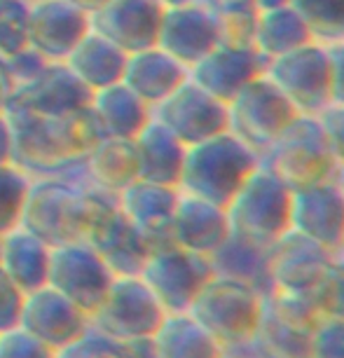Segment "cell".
<instances>
[{"label":"cell","instance_id":"6da1fadb","mask_svg":"<svg viewBox=\"0 0 344 358\" xmlns=\"http://www.w3.org/2000/svg\"><path fill=\"white\" fill-rule=\"evenodd\" d=\"M15 136V162L31 178H76L85 180V159L103 136L92 108L45 117L19 106L5 103Z\"/></svg>","mask_w":344,"mask_h":358},{"label":"cell","instance_id":"7a4b0ae2","mask_svg":"<svg viewBox=\"0 0 344 358\" xmlns=\"http://www.w3.org/2000/svg\"><path fill=\"white\" fill-rule=\"evenodd\" d=\"M96 187L76 178H31L22 227L50 248L85 241L89 229Z\"/></svg>","mask_w":344,"mask_h":358},{"label":"cell","instance_id":"3957f363","mask_svg":"<svg viewBox=\"0 0 344 358\" xmlns=\"http://www.w3.org/2000/svg\"><path fill=\"white\" fill-rule=\"evenodd\" d=\"M258 166L260 152L227 129L187 148L178 190L225 208Z\"/></svg>","mask_w":344,"mask_h":358},{"label":"cell","instance_id":"277c9868","mask_svg":"<svg viewBox=\"0 0 344 358\" xmlns=\"http://www.w3.org/2000/svg\"><path fill=\"white\" fill-rule=\"evenodd\" d=\"M262 312L265 295L258 288L227 276H213L187 309V314L201 323L225 351L253 347Z\"/></svg>","mask_w":344,"mask_h":358},{"label":"cell","instance_id":"5b68a950","mask_svg":"<svg viewBox=\"0 0 344 358\" xmlns=\"http://www.w3.org/2000/svg\"><path fill=\"white\" fill-rule=\"evenodd\" d=\"M293 190L260 162L225 206L229 229L255 244L272 246L291 229Z\"/></svg>","mask_w":344,"mask_h":358},{"label":"cell","instance_id":"8992f818","mask_svg":"<svg viewBox=\"0 0 344 358\" xmlns=\"http://www.w3.org/2000/svg\"><path fill=\"white\" fill-rule=\"evenodd\" d=\"M260 162L291 190L333 178L337 166L316 115H295L272 145L260 152Z\"/></svg>","mask_w":344,"mask_h":358},{"label":"cell","instance_id":"52a82bcc","mask_svg":"<svg viewBox=\"0 0 344 358\" xmlns=\"http://www.w3.org/2000/svg\"><path fill=\"white\" fill-rule=\"evenodd\" d=\"M215 276L211 258L176 244L152 248L141 279L148 283L166 314H185L199 290Z\"/></svg>","mask_w":344,"mask_h":358},{"label":"cell","instance_id":"ba28073f","mask_svg":"<svg viewBox=\"0 0 344 358\" xmlns=\"http://www.w3.org/2000/svg\"><path fill=\"white\" fill-rule=\"evenodd\" d=\"M85 241L103 258L115 276H141L152 253L150 241L122 213L117 194L103 192L99 187Z\"/></svg>","mask_w":344,"mask_h":358},{"label":"cell","instance_id":"9c48e42d","mask_svg":"<svg viewBox=\"0 0 344 358\" xmlns=\"http://www.w3.org/2000/svg\"><path fill=\"white\" fill-rule=\"evenodd\" d=\"M164 319V307L141 276H115L106 300L89 316V328L115 340H138L152 337Z\"/></svg>","mask_w":344,"mask_h":358},{"label":"cell","instance_id":"30bf717a","mask_svg":"<svg viewBox=\"0 0 344 358\" xmlns=\"http://www.w3.org/2000/svg\"><path fill=\"white\" fill-rule=\"evenodd\" d=\"M227 115L229 131L262 152L300 113L262 73L227 101Z\"/></svg>","mask_w":344,"mask_h":358},{"label":"cell","instance_id":"8fae6325","mask_svg":"<svg viewBox=\"0 0 344 358\" xmlns=\"http://www.w3.org/2000/svg\"><path fill=\"white\" fill-rule=\"evenodd\" d=\"M265 76L300 115H316L330 103V64L321 40L269 59Z\"/></svg>","mask_w":344,"mask_h":358},{"label":"cell","instance_id":"7c38bea8","mask_svg":"<svg viewBox=\"0 0 344 358\" xmlns=\"http://www.w3.org/2000/svg\"><path fill=\"white\" fill-rule=\"evenodd\" d=\"M113 281V269L87 241H73L52 248L47 286L57 288L87 316L101 307Z\"/></svg>","mask_w":344,"mask_h":358},{"label":"cell","instance_id":"4fadbf2b","mask_svg":"<svg viewBox=\"0 0 344 358\" xmlns=\"http://www.w3.org/2000/svg\"><path fill=\"white\" fill-rule=\"evenodd\" d=\"M152 117L187 148L229 129L225 101L201 90L190 78L157 108H152Z\"/></svg>","mask_w":344,"mask_h":358},{"label":"cell","instance_id":"5bb4252c","mask_svg":"<svg viewBox=\"0 0 344 358\" xmlns=\"http://www.w3.org/2000/svg\"><path fill=\"white\" fill-rule=\"evenodd\" d=\"M335 253L323 248L305 234L288 229L281 239L269 246V276L272 286L295 295L312 297L319 283L333 265Z\"/></svg>","mask_w":344,"mask_h":358},{"label":"cell","instance_id":"9a60e30c","mask_svg":"<svg viewBox=\"0 0 344 358\" xmlns=\"http://www.w3.org/2000/svg\"><path fill=\"white\" fill-rule=\"evenodd\" d=\"M19 328L47 344L54 351H62L78 342L89 330V316L78 309L57 288L43 286L24 295Z\"/></svg>","mask_w":344,"mask_h":358},{"label":"cell","instance_id":"2e32d148","mask_svg":"<svg viewBox=\"0 0 344 358\" xmlns=\"http://www.w3.org/2000/svg\"><path fill=\"white\" fill-rule=\"evenodd\" d=\"M291 229L337 255L344 239V192L335 178L295 187L291 199Z\"/></svg>","mask_w":344,"mask_h":358},{"label":"cell","instance_id":"e0dca14e","mask_svg":"<svg viewBox=\"0 0 344 358\" xmlns=\"http://www.w3.org/2000/svg\"><path fill=\"white\" fill-rule=\"evenodd\" d=\"M92 31V15L71 0L29 3V45L47 62H66Z\"/></svg>","mask_w":344,"mask_h":358},{"label":"cell","instance_id":"ac0fdd59","mask_svg":"<svg viewBox=\"0 0 344 358\" xmlns=\"http://www.w3.org/2000/svg\"><path fill=\"white\" fill-rule=\"evenodd\" d=\"M164 10L159 0H108L92 12V31L134 54L157 45Z\"/></svg>","mask_w":344,"mask_h":358},{"label":"cell","instance_id":"d6986e66","mask_svg":"<svg viewBox=\"0 0 344 358\" xmlns=\"http://www.w3.org/2000/svg\"><path fill=\"white\" fill-rule=\"evenodd\" d=\"M218 43V24H215L213 12L208 10L204 0H194V3L164 10L157 45L187 69H192Z\"/></svg>","mask_w":344,"mask_h":358},{"label":"cell","instance_id":"ffe728a7","mask_svg":"<svg viewBox=\"0 0 344 358\" xmlns=\"http://www.w3.org/2000/svg\"><path fill=\"white\" fill-rule=\"evenodd\" d=\"M92 92L80 83L64 62H50L36 78L15 87L8 103L19 106L45 117H62V115L83 110L89 106Z\"/></svg>","mask_w":344,"mask_h":358},{"label":"cell","instance_id":"44dd1931","mask_svg":"<svg viewBox=\"0 0 344 358\" xmlns=\"http://www.w3.org/2000/svg\"><path fill=\"white\" fill-rule=\"evenodd\" d=\"M265 59L253 45L218 43L190 69V80L215 99L227 101L265 73Z\"/></svg>","mask_w":344,"mask_h":358},{"label":"cell","instance_id":"7402d4cb","mask_svg":"<svg viewBox=\"0 0 344 358\" xmlns=\"http://www.w3.org/2000/svg\"><path fill=\"white\" fill-rule=\"evenodd\" d=\"M180 190L169 185L134 180L117 194V204L129 222L150 241L152 248L171 244V220Z\"/></svg>","mask_w":344,"mask_h":358},{"label":"cell","instance_id":"603a6c76","mask_svg":"<svg viewBox=\"0 0 344 358\" xmlns=\"http://www.w3.org/2000/svg\"><path fill=\"white\" fill-rule=\"evenodd\" d=\"M227 211L213 201L180 192L171 220V244L185 251L211 255L229 236Z\"/></svg>","mask_w":344,"mask_h":358},{"label":"cell","instance_id":"cb8c5ba5","mask_svg":"<svg viewBox=\"0 0 344 358\" xmlns=\"http://www.w3.org/2000/svg\"><path fill=\"white\" fill-rule=\"evenodd\" d=\"M190 78V69L178 59L162 50L159 45L145 47L127 57L122 83L143 101L145 106L157 108L166 96H171L185 80Z\"/></svg>","mask_w":344,"mask_h":358},{"label":"cell","instance_id":"d4e9b609","mask_svg":"<svg viewBox=\"0 0 344 358\" xmlns=\"http://www.w3.org/2000/svg\"><path fill=\"white\" fill-rule=\"evenodd\" d=\"M138 157V178L148 183L178 187L180 173H183L187 145L159 124L157 120H150L136 138H134Z\"/></svg>","mask_w":344,"mask_h":358},{"label":"cell","instance_id":"484cf974","mask_svg":"<svg viewBox=\"0 0 344 358\" xmlns=\"http://www.w3.org/2000/svg\"><path fill=\"white\" fill-rule=\"evenodd\" d=\"M50 255L52 248L24 227L0 236V269L24 295L47 286Z\"/></svg>","mask_w":344,"mask_h":358},{"label":"cell","instance_id":"4316f807","mask_svg":"<svg viewBox=\"0 0 344 358\" xmlns=\"http://www.w3.org/2000/svg\"><path fill=\"white\" fill-rule=\"evenodd\" d=\"M89 108L103 136L134 141L152 120V108L145 106L124 83L94 92Z\"/></svg>","mask_w":344,"mask_h":358},{"label":"cell","instance_id":"83f0119b","mask_svg":"<svg viewBox=\"0 0 344 358\" xmlns=\"http://www.w3.org/2000/svg\"><path fill=\"white\" fill-rule=\"evenodd\" d=\"M127 54L120 50L117 45L110 43L108 38L99 36L96 31H89L80 40V45L71 52V57L66 59V66L76 73L78 80L83 83L92 94L110 87L115 83H122L124 66H127Z\"/></svg>","mask_w":344,"mask_h":358},{"label":"cell","instance_id":"f1b7e54d","mask_svg":"<svg viewBox=\"0 0 344 358\" xmlns=\"http://www.w3.org/2000/svg\"><path fill=\"white\" fill-rule=\"evenodd\" d=\"M138 180V157L134 141L101 138L85 159V183L103 192L120 194Z\"/></svg>","mask_w":344,"mask_h":358},{"label":"cell","instance_id":"f546056e","mask_svg":"<svg viewBox=\"0 0 344 358\" xmlns=\"http://www.w3.org/2000/svg\"><path fill=\"white\" fill-rule=\"evenodd\" d=\"M312 40H316L312 26L307 24V19L293 3H288L281 8L258 12L251 45L260 52L265 62H269V59L298 50Z\"/></svg>","mask_w":344,"mask_h":358},{"label":"cell","instance_id":"4dcf8cb0","mask_svg":"<svg viewBox=\"0 0 344 358\" xmlns=\"http://www.w3.org/2000/svg\"><path fill=\"white\" fill-rule=\"evenodd\" d=\"M211 265L215 276H227V279L244 281L248 286L258 288L262 295L272 288V276H269V246L255 244L251 239L229 232L218 251L211 255Z\"/></svg>","mask_w":344,"mask_h":358},{"label":"cell","instance_id":"1f68e13d","mask_svg":"<svg viewBox=\"0 0 344 358\" xmlns=\"http://www.w3.org/2000/svg\"><path fill=\"white\" fill-rule=\"evenodd\" d=\"M157 358H220L225 349L190 314H166L152 335Z\"/></svg>","mask_w":344,"mask_h":358},{"label":"cell","instance_id":"d6a6232c","mask_svg":"<svg viewBox=\"0 0 344 358\" xmlns=\"http://www.w3.org/2000/svg\"><path fill=\"white\" fill-rule=\"evenodd\" d=\"M57 358H157V354H155L152 337L115 340L89 328L85 337L57 351Z\"/></svg>","mask_w":344,"mask_h":358},{"label":"cell","instance_id":"836d02e7","mask_svg":"<svg viewBox=\"0 0 344 358\" xmlns=\"http://www.w3.org/2000/svg\"><path fill=\"white\" fill-rule=\"evenodd\" d=\"M267 358H309L312 335L288 326L265 307L255 342Z\"/></svg>","mask_w":344,"mask_h":358},{"label":"cell","instance_id":"e575fe53","mask_svg":"<svg viewBox=\"0 0 344 358\" xmlns=\"http://www.w3.org/2000/svg\"><path fill=\"white\" fill-rule=\"evenodd\" d=\"M213 12L220 31V43L251 45L258 8L253 0H204Z\"/></svg>","mask_w":344,"mask_h":358},{"label":"cell","instance_id":"d590c367","mask_svg":"<svg viewBox=\"0 0 344 358\" xmlns=\"http://www.w3.org/2000/svg\"><path fill=\"white\" fill-rule=\"evenodd\" d=\"M31 176L17 164L0 166V236L22 227V215L29 197Z\"/></svg>","mask_w":344,"mask_h":358},{"label":"cell","instance_id":"8d00e7d4","mask_svg":"<svg viewBox=\"0 0 344 358\" xmlns=\"http://www.w3.org/2000/svg\"><path fill=\"white\" fill-rule=\"evenodd\" d=\"M265 307L274 316H279L281 321H286L288 326L302 330V333H314L316 323L321 319V312L316 309V302L312 297L305 295H295L281 288H269V293H265Z\"/></svg>","mask_w":344,"mask_h":358},{"label":"cell","instance_id":"74e56055","mask_svg":"<svg viewBox=\"0 0 344 358\" xmlns=\"http://www.w3.org/2000/svg\"><path fill=\"white\" fill-rule=\"evenodd\" d=\"M321 43L344 38V0H291Z\"/></svg>","mask_w":344,"mask_h":358},{"label":"cell","instance_id":"f35d334b","mask_svg":"<svg viewBox=\"0 0 344 358\" xmlns=\"http://www.w3.org/2000/svg\"><path fill=\"white\" fill-rule=\"evenodd\" d=\"M29 45V3L0 0V54L5 59Z\"/></svg>","mask_w":344,"mask_h":358},{"label":"cell","instance_id":"ab89813d","mask_svg":"<svg viewBox=\"0 0 344 358\" xmlns=\"http://www.w3.org/2000/svg\"><path fill=\"white\" fill-rule=\"evenodd\" d=\"M316 309L321 316H335V319H344V258L335 255L333 265L328 267L326 276L319 283L314 293Z\"/></svg>","mask_w":344,"mask_h":358},{"label":"cell","instance_id":"60d3db41","mask_svg":"<svg viewBox=\"0 0 344 358\" xmlns=\"http://www.w3.org/2000/svg\"><path fill=\"white\" fill-rule=\"evenodd\" d=\"M309 358H344V319L321 316L312 333Z\"/></svg>","mask_w":344,"mask_h":358},{"label":"cell","instance_id":"b9f144b4","mask_svg":"<svg viewBox=\"0 0 344 358\" xmlns=\"http://www.w3.org/2000/svg\"><path fill=\"white\" fill-rule=\"evenodd\" d=\"M0 358H57V351L22 328L0 333Z\"/></svg>","mask_w":344,"mask_h":358},{"label":"cell","instance_id":"7bdbcfd3","mask_svg":"<svg viewBox=\"0 0 344 358\" xmlns=\"http://www.w3.org/2000/svg\"><path fill=\"white\" fill-rule=\"evenodd\" d=\"M316 122L321 127L330 155L340 164V162H344V106L330 101L326 108L316 113Z\"/></svg>","mask_w":344,"mask_h":358},{"label":"cell","instance_id":"ee69618b","mask_svg":"<svg viewBox=\"0 0 344 358\" xmlns=\"http://www.w3.org/2000/svg\"><path fill=\"white\" fill-rule=\"evenodd\" d=\"M24 307V293L0 269V333L19 328Z\"/></svg>","mask_w":344,"mask_h":358},{"label":"cell","instance_id":"f6af8a7d","mask_svg":"<svg viewBox=\"0 0 344 358\" xmlns=\"http://www.w3.org/2000/svg\"><path fill=\"white\" fill-rule=\"evenodd\" d=\"M5 62H8V69H10L12 80H15V87L29 83V80L36 78L38 73L50 64L43 54H40L38 50H33L31 45H26L24 50L15 52L12 57L5 59Z\"/></svg>","mask_w":344,"mask_h":358},{"label":"cell","instance_id":"bcb514c9","mask_svg":"<svg viewBox=\"0 0 344 358\" xmlns=\"http://www.w3.org/2000/svg\"><path fill=\"white\" fill-rule=\"evenodd\" d=\"M330 64V101L344 106V38L326 43Z\"/></svg>","mask_w":344,"mask_h":358},{"label":"cell","instance_id":"7dc6e473","mask_svg":"<svg viewBox=\"0 0 344 358\" xmlns=\"http://www.w3.org/2000/svg\"><path fill=\"white\" fill-rule=\"evenodd\" d=\"M15 162V136L5 110H0V166Z\"/></svg>","mask_w":344,"mask_h":358},{"label":"cell","instance_id":"c3c4849f","mask_svg":"<svg viewBox=\"0 0 344 358\" xmlns=\"http://www.w3.org/2000/svg\"><path fill=\"white\" fill-rule=\"evenodd\" d=\"M12 92H15V80L10 76L8 62H5V57L0 54V110H3L5 103L10 101Z\"/></svg>","mask_w":344,"mask_h":358},{"label":"cell","instance_id":"681fc988","mask_svg":"<svg viewBox=\"0 0 344 358\" xmlns=\"http://www.w3.org/2000/svg\"><path fill=\"white\" fill-rule=\"evenodd\" d=\"M71 3H76L78 8H83V10H87L92 15V12H96L101 5H106L108 0H71Z\"/></svg>","mask_w":344,"mask_h":358},{"label":"cell","instance_id":"f907efd6","mask_svg":"<svg viewBox=\"0 0 344 358\" xmlns=\"http://www.w3.org/2000/svg\"><path fill=\"white\" fill-rule=\"evenodd\" d=\"M291 0H253V5L258 8V12L262 10H272V8H281V5H288Z\"/></svg>","mask_w":344,"mask_h":358},{"label":"cell","instance_id":"816d5d0a","mask_svg":"<svg viewBox=\"0 0 344 358\" xmlns=\"http://www.w3.org/2000/svg\"><path fill=\"white\" fill-rule=\"evenodd\" d=\"M333 178H335V183L340 185V190L344 192V162H340V164L335 166V176H333Z\"/></svg>","mask_w":344,"mask_h":358},{"label":"cell","instance_id":"f5cc1de1","mask_svg":"<svg viewBox=\"0 0 344 358\" xmlns=\"http://www.w3.org/2000/svg\"><path fill=\"white\" fill-rule=\"evenodd\" d=\"M164 8H176V5H185V3H194V0H159Z\"/></svg>","mask_w":344,"mask_h":358},{"label":"cell","instance_id":"db71d44e","mask_svg":"<svg viewBox=\"0 0 344 358\" xmlns=\"http://www.w3.org/2000/svg\"><path fill=\"white\" fill-rule=\"evenodd\" d=\"M220 358H241V356H237L234 351H225V354H222Z\"/></svg>","mask_w":344,"mask_h":358},{"label":"cell","instance_id":"11a10c76","mask_svg":"<svg viewBox=\"0 0 344 358\" xmlns=\"http://www.w3.org/2000/svg\"><path fill=\"white\" fill-rule=\"evenodd\" d=\"M337 255H342L344 258V239H342V246H340V251H337Z\"/></svg>","mask_w":344,"mask_h":358},{"label":"cell","instance_id":"9f6ffc18","mask_svg":"<svg viewBox=\"0 0 344 358\" xmlns=\"http://www.w3.org/2000/svg\"><path fill=\"white\" fill-rule=\"evenodd\" d=\"M26 3H36V0H26Z\"/></svg>","mask_w":344,"mask_h":358}]
</instances>
